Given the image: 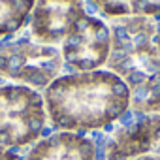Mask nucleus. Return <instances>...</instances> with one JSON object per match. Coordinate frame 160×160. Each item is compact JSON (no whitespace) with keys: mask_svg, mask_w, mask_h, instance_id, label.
Wrapping results in <instances>:
<instances>
[{"mask_svg":"<svg viewBox=\"0 0 160 160\" xmlns=\"http://www.w3.org/2000/svg\"><path fill=\"white\" fill-rule=\"evenodd\" d=\"M47 119L58 132H94L119 122L130 109V89L109 70L60 75L43 91Z\"/></svg>","mask_w":160,"mask_h":160,"instance_id":"1","label":"nucleus"},{"mask_svg":"<svg viewBox=\"0 0 160 160\" xmlns=\"http://www.w3.org/2000/svg\"><path fill=\"white\" fill-rule=\"evenodd\" d=\"M108 25L111 53L106 66L134 91L160 72L158 23L154 17H113Z\"/></svg>","mask_w":160,"mask_h":160,"instance_id":"2","label":"nucleus"},{"mask_svg":"<svg viewBox=\"0 0 160 160\" xmlns=\"http://www.w3.org/2000/svg\"><path fill=\"white\" fill-rule=\"evenodd\" d=\"M64 58L58 47L40 43L30 30L0 40V75L30 89H47L60 77Z\"/></svg>","mask_w":160,"mask_h":160,"instance_id":"3","label":"nucleus"},{"mask_svg":"<svg viewBox=\"0 0 160 160\" xmlns=\"http://www.w3.org/2000/svg\"><path fill=\"white\" fill-rule=\"evenodd\" d=\"M43 96L25 85L0 87V147L34 145L47 122Z\"/></svg>","mask_w":160,"mask_h":160,"instance_id":"4","label":"nucleus"},{"mask_svg":"<svg viewBox=\"0 0 160 160\" xmlns=\"http://www.w3.org/2000/svg\"><path fill=\"white\" fill-rule=\"evenodd\" d=\"M64 64L75 72H94L108 64L111 53L109 25L94 15H85L60 47Z\"/></svg>","mask_w":160,"mask_h":160,"instance_id":"5","label":"nucleus"},{"mask_svg":"<svg viewBox=\"0 0 160 160\" xmlns=\"http://www.w3.org/2000/svg\"><path fill=\"white\" fill-rule=\"evenodd\" d=\"M85 15V0H38L28 30L40 43L57 47L64 43Z\"/></svg>","mask_w":160,"mask_h":160,"instance_id":"6","label":"nucleus"},{"mask_svg":"<svg viewBox=\"0 0 160 160\" xmlns=\"http://www.w3.org/2000/svg\"><path fill=\"white\" fill-rule=\"evenodd\" d=\"M160 154V115L136 113L117 126L106 145V160H134Z\"/></svg>","mask_w":160,"mask_h":160,"instance_id":"7","label":"nucleus"},{"mask_svg":"<svg viewBox=\"0 0 160 160\" xmlns=\"http://www.w3.org/2000/svg\"><path fill=\"white\" fill-rule=\"evenodd\" d=\"M96 143L85 134L53 132L40 138L28 151L25 160H96Z\"/></svg>","mask_w":160,"mask_h":160,"instance_id":"8","label":"nucleus"},{"mask_svg":"<svg viewBox=\"0 0 160 160\" xmlns=\"http://www.w3.org/2000/svg\"><path fill=\"white\" fill-rule=\"evenodd\" d=\"M109 19L113 17H160V0H91Z\"/></svg>","mask_w":160,"mask_h":160,"instance_id":"9","label":"nucleus"},{"mask_svg":"<svg viewBox=\"0 0 160 160\" xmlns=\"http://www.w3.org/2000/svg\"><path fill=\"white\" fill-rule=\"evenodd\" d=\"M36 2L38 0H0V40L25 28Z\"/></svg>","mask_w":160,"mask_h":160,"instance_id":"10","label":"nucleus"},{"mask_svg":"<svg viewBox=\"0 0 160 160\" xmlns=\"http://www.w3.org/2000/svg\"><path fill=\"white\" fill-rule=\"evenodd\" d=\"M130 109L134 113L160 115V72L138 89L130 91Z\"/></svg>","mask_w":160,"mask_h":160,"instance_id":"11","label":"nucleus"},{"mask_svg":"<svg viewBox=\"0 0 160 160\" xmlns=\"http://www.w3.org/2000/svg\"><path fill=\"white\" fill-rule=\"evenodd\" d=\"M0 160H23L17 152H13L12 149L6 147H0Z\"/></svg>","mask_w":160,"mask_h":160,"instance_id":"12","label":"nucleus"},{"mask_svg":"<svg viewBox=\"0 0 160 160\" xmlns=\"http://www.w3.org/2000/svg\"><path fill=\"white\" fill-rule=\"evenodd\" d=\"M134 160H160V154H149V156H141V158H134Z\"/></svg>","mask_w":160,"mask_h":160,"instance_id":"13","label":"nucleus"},{"mask_svg":"<svg viewBox=\"0 0 160 160\" xmlns=\"http://www.w3.org/2000/svg\"><path fill=\"white\" fill-rule=\"evenodd\" d=\"M156 45L160 49V25H158V30H156Z\"/></svg>","mask_w":160,"mask_h":160,"instance_id":"14","label":"nucleus"}]
</instances>
